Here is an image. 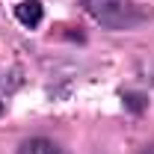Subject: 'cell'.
Wrapping results in <instances>:
<instances>
[{"label": "cell", "mask_w": 154, "mask_h": 154, "mask_svg": "<svg viewBox=\"0 0 154 154\" xmlns=\"http://www.w3.org/2000/svg\"><path fill=\"white\" fill-rule=\"evenodd\" d=\"M125 98H128V107H134V110L142 107V95H125Z\"/></svg>", "instance_id": "obj_4"}, {"label": "cell", "mask_w": 154, "mask_h": 154, "mask_svg": "<svg viewBox=\"0 0 154 154\" xmlns=\"http://www.w3.org/2000/svg\"><path fill=\"white\" fill-rule=\"evenodd\" d=\"M89 18L107 30H136L151 18V9L134 0H80Z\"/></svg>", "instance_id": "obj_1"}, {"label": "cell", "mask_w": 154, "mask_h": 154, "mask_svg": "<svg viewBox=\"0 0 154 154\" xmlns=\"http://www.w3.org/2000/svg\"><path fill=\"white\" fill-rule=\"evenodd\" d=\"M18 154H65L54 139H45V136H33L27 142H21Z\"/></svg>", "instance_id": "obj_3"}, {"label": "cell", "mask_w": 154, "mask_h": 154, "mask_svg": "<svg viewBox=\"0 0 154 154\" xmlns=\"http://www.w3.org/2000/svg\"><path fill=\"white\" fill-rule=\"evenodd\" d=\"M15 18H18L21 27L36 30L42 24V18H45V6L38 0H21V3H15Z\"/></svg>", "instance_id": "obj_2"}, {"label": "cell", "mask_w": 154, "mask_h": 154, "mask_svg": "<svg viewBox=\"0 0 154 154\" xmlns=\"http://www.w3.org/2000/svg\"><path fill=\"white\" fill-rule=\"evenodd\" d=\"M142 154H154V145H151V148H145V151H142Z\"/></svg>", "instance_id": "obj_5"}]
</instances>
